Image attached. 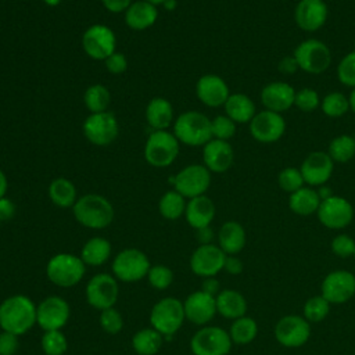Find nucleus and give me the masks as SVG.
<instances>
[{
	"instance_id": "f257e3e1",
	"label": "nucleus",
	"mask_w": 355,
	"mask_h": 355,
	"mask_svg": "<svg viewBox=\"0 0 355 355\" xmlns=\"http://www.w3.org/2000/svg\"><path fill=\"white\" fill-rule=\"evenodd\" d=\"M36 324V305L24 294H14L0 302V329L22 336Z\"/></svg>"
},
{
	"instance_id": "f03ea898",
	"label": "nucleus",
	"mask_w": 355,
	"mask_h": 355,
	"mask_svg": "<svg viewBox=\"0 0 355 355\" xmlns=\"http://www.w3.org/2000/svg\"><path fill=\"white\" fill-rule=\"evenodd\" d=\"M72 212L79 225L94 230L110 226L115 216L110 200L96 193H87L79 197L72 207Z\"/></svg>"
},
{
	"instance_id": "7ed1b4c3",
	"label": "nucleus",
	"mask_w": 355,
	"mask_h": 355,
	"mask_svg": "<svg viewBox=\"0 0 355 355\" xmlns=\"http://www.w3.org/2000/svg\"><path fill=\"white\" fill-rule=\"evenodd\" d=\"M173 135L182 144L205 146L212 139L211 119L200 111H186L175 118Z\"/></svg>"
},
{
	"instance_id": "20e7f679",
	"label": "nucleus",
	"mask_w": 355,
	"mask_h": 355,
	"mask_svg": "<svg viewBox=\"0 0 355 355\" xmlns=\"http://www.w3.org/2000/svg\"><path fill=\"white\" fill-rule=\"evenodd\" d=\"M86 265L80 259V257L60 252L53 255L46 265V276L47 279L62 288H69L76 286L85 276Z\"/></svg>"
},
{
	"instance_id": "39448f33",
	"label": "nucleus",
	"mask_w": 355,
	"mask_h": 355,
	"mask_svg": "<svg viewBox=\"0 0 355 355\" xmlns=\"http://www.w3.org/2000/svg\"><path fill=\"white\" fill-rule=\"evenodd\" d=\"M186 320L183 302L176 297H165L155 302L150 311V323L164 338L173 337Z\"/></svg>"
},
{
	"instance_id": "423d86ee",
	"label": "nucleus",
	"mask_w": 355,
	"mask_h": 355,
	"mask_svg": "<svg viewBox=\"0 0 355 355\" xmlns=\"http://www.w3.org/2000/svg\"><path fill=\"white\" fill-rule=\"evenodd\" d=\"M180 143L173 132L153 130L144 144V159L154 168H166L179 155Z\"/></svg>"
},
{
	"instance_id": "0eeeda50",
	"label": "nucleus",
	"mask_w": 355,
	"mask_h": 355,
	"mask_svg": "<svg viewBox=\"0 0 355 355\" xmlns=\"http://www.w3.org/2000/svg\"><path fill=\"white\" fill-rule=\"evenodd\" d=\"M150 268L148 257L139 248H125L119 251L111 265L115 279L125 283H135L147 277Z\"/></svg>"
},
{
	"instance_id": "6e6552de",
	"label": "nucleus",
	"mask_w": 355,
	"mask_h": 355,
	"mask_svg": "<svg viewBox=\"0 0 355 355\" xmlns=\"http://www.w3.org/2000/svg\"><path fill=\"white\" fill-rule=\"evenodd\" d=\"M232 345L229 331L219 326H201L190 338L193 355H229Z\"/></svg>"
},
{
	"instance_id": "1a4fd4ad",
	"label": "nucleus",
	"mask_w": 355,
	"mask_h": 355,
	"mask_svg": "<svg viewBox=\"0 0 355 355\" xmlns=\"http://www.w3.org/2000/svg\"><path fill=\"white\" fill-rule=\"evenodd\" d=\"M273 336L284 348H300L311 338V323L302 315H284L276 322Z\"/></svg>"
},
{
	"instance_id": "9d476101",
	"label": "nucleus",
	"mask_w": 355,
	"mask_h": 355,
	"mask_svg": "<svg viewBox=\"0 0 355 355\" xmlns=\"http://www.w3.org/2000/svg\"><path fill=\"white\" fill-rule=\"evenodd\" d=\"M171 182L178 193L190 200L205 194L211 184V172L205 165L191 164L180 169Z\"/></svg>"
},
{
	"instance_id": "9b49d317",
	"label": "nucleus",
	"mask_w": 355,
	"mask_h": 355,
	"mask_svg": "<svg viewBox=\"0 0 355 355\" xmlns=\"http://www.w3.org/2000/svg\"><path fill=\"white\" fill-rule=\"evenodd\" d=\"M86 301L90 306L103 311L111 308L118 301L119 286L114 275L97 273L90 277L85 288Z\"/></svg>"
},
{
	"instance_id": "f8f14e48",
	"label": "nucleus",
	"mask_w": 355,
	"mask_h": 355,
	"mask_svg": "<svg viewBox=\"0 0 355 355\" xmlns=\"http://www.w3.org/2000/svg\"><path fill=\"white\" fill-rule=\"evenodd\" d=\"M293 55L302 71L313 75L324 72L331 62V53L329 47L316 39H308L300 43Z\"/></svg>"
},
{
	"instance_id": "ddd939ff",
	"label": "nucleus",
	"mask_w": 355,
	"mask_h": 355,
	"mask_svg": "<svg viewBox=\"0 0 355 355\" xmlns=\"http://www.w3.org/2000/svg\"><path fill=\"white\" fill-rule=\"evenodd\" d=\"M82 47L90 58L104 61L108 55L116 51V36L110 26L94 24L83 32Z\"/></svg>"
},
{
	"instance_id": "4468645a",
	"label": "nucleus",
	"mask_w": 355,
	"mask_h": 355,
	"mask_svg": "<svg viewBox=\"0 0 355 355\" xmlns=\"http://www.w3.org/2000/svg\"><path fill=\"white\" fill-rule=\"evenodd\" d=\"M85 137L94 146L111 144L119 133L116 116L111 111L90 114L82 126Z\"/></svg>"
},
{
	"instance_id": "2eb2a0df",
	"label": "nucleus",
	"mask_w": 355,
	"mask_h": 355,
	"mask_svg": "<svg viewBox=\"0 0 355 355\" xmlns=\"http://www.w3.org/2000/svg\"><path fill=\"white\" fill-rule=\"evenodd\" d=\"M320 294L331 305L348 302L355 295V275L345 269L329 272L322 280Z\"/></svg>"
},
{
	"instance_id": "dca6fc26",
	"label": "nucleus",
	"mask_w": 355,
	"mask_h": 355,
	"mask_svg": "<svg viewBox=\"0 0 355 355\" xmlns=\"http://www.w3.org/2000/svg\"><path fill=\"white\" fill-rule=\"evenodd\" d=\"M69 304L60 295H49L36 305V324L43 331L61 330L69 320Z\"/></svg>"
},
{
	"instance_id": "f3484780",
	"label": "nucleus",
	"mask_w": 355,
	"mask_h": 355,
	"mask_svg": "<svg viewBox=\"0 0 355 355\" xmlns=\"http://www.w3.org/2000/svg\"><path fill=\"white\" fill-rule=\"evenodd\" d=\"M316 215L324 227L340 230L352 222L354 207L347 198L331 196L320 202Z\"/></svg>"
},
{
	"instance_id": "a211bd4d",
	"label": "nucleus",
	"mask_w": 355,
	"mask_h": 355,
	"mask_svg": "<svg viewBox=\"0 0 355 355\" xmlns=\"http://www.w3.org/2000/svg\"><path fill=\"white\" fill-rule=\"evenodd\" d=\"M226 254L218 244H200L191 254L189 265L194 275L205 279L223 270Z\"/></svg>"
},
{
	"instance_id": "6ab92c4d",
	"label": "nucleus",
	"mask_w": 355,
	"mask_h": 355,
	"mask_svg": "<svg viewBox=\"0 0 355 355\" xmlns=\"http://www.w3.org/2000/svg\"><path fill=\"white\" fill-rule=\"evenodd\" d=\"M286 130L284 118L275 111H261L250 122L251 136L261 143L277 141Z\"/></svg>"
},
{
	"instance_id": "aec40b11",
	"label": "nucleus",
	"mask_w": 355,
	"mask_h": 355,
	"mask_svg": "<svg viewBox=\"0 0 355 355\" xmlns=\"http://www.w3.org/2000/svg\"><path fill=\"white\" fill-rule=\"evenodd\" d=\"M183 308L186 319L197 326L208 324L218 313L215 297L202 290L189 294L183 301Z\"/></svg>"
},
{
	"instance_id": "412c9836",
	"label": "nucleus",
	"mask_w": 355,
	"mask_h": 355,
	"mask_svg": "<svg viewBox=\"0 0 355 355\" xmlns=\"http://www.w3.org/2000/svg\"><path fill=\"white\" fill-rule=\"evenodd\" d=\"M334 161L327 153L313 151L301 165V175L304 182L309 186H323L331 176Z\"/></svg>"
},
{
	"instance_id": "4be33fe9",
	"label": "nucleus",
	"mask_w": 355,
	"mask_h": 355,
	"mask_svg": "<svg viewBox=\"0 0 355 355\" xmlns=\"http://www.w3.org/2000/svg\"><path fill=\"white\" fill-rule=\"evenodd\" d=\"M196 94L202 104L211 108H216L225 105L226 100L230 96V92L226 82L220 76L207 73L197 80Z\"/></svg>"
},
{
	"instance_id": "5701e85b",
	"label": "nucleus",
	"mask_w": 355,
	"mask_h": 355,
	"mask_svg": "<svg viewBox=\"0 0 355 355\" xmlns=\"http://www.w3.org/2000/svg\"><path fill=\"white\" fill-rule=\"evenodd\" d=\"M294 19L302 31L315 32L327 19V6L323 0H301L295 7Z\"/></svg>"
},
{
	"instance_id": "b1692460",
	"label": "nucleus",
	"mask_w": 355,
	"mask_h": 355,
	"mask_svg": "<svg viewBox=\"0 0 355 355\" xmlns=\"http://www.w3.org/2000/svg\"><path fill=\"white\" fill-rule=\"evenodd\" d=\"M233 147L226 140L211 139L202 148V161L209 172H226L233 165Z\"/></svg>"
},
{
	"instance_id": "393cba45",
	"label": "nucleus",
	"mask_w": 355,
	"mask_h": 355,
	"mask_svg": "<svg viewBox=\"0 0 355 355\" xmlns=\"http://www.w3.org/2000/svg\"><path fill=\"white\" fill-rule=\"evenodd\" d=\"M295 90L286 82H270L261 92V101L269 111L283 112L294 105Z\"/></svg>"
},
{
	"instance_id": "a878e982",
	"label": "nucleus",
	"mask_w": 355,
	"mask_h": 355,
	"mask_svg": "<svg viewBox=\"0 0 355 355\" xmlns=\"http://www.w3.org/2000/svg\"><path fill=\"white\" fill-rule=\"evenodd\" d=\"M215 214H216V208L214 201L205 194H202V196L190 198L187 201L184 218H186V222L193 229L197 230V229L209 226L215 218Z\"/></svg>"
},
{
	"instance_id": "bb28decb",
	"label": "nucleus",
	"mask_w": 355,
	"mask_h": 355,
	"mask_svg": "<svg viewBox=\"0 0 355 355\" xmlns=\"http://www.w3.org/2000/svg\"><path fill=\"white\" fill-rule=\"evenodd\" d=\"M123 18L132 31H146L157 22L158 8L146 0H137L128 7Z\"/></svg>"
},
{
	"instance_id": "cd10ccee",
	"label": "nucleus",
	"mask_w": 355,
	"mask_h": 355,
	"mask_svg": "<svg viewBox=\"0 0 355 355\" xmlns=\"http://www.w3.org/2000/svg\"><path fill=\"white\" fill-rule=\"evenodd\" d=\"M216 312L230 320L247 315L248 304L245 297L234 288H222L215 297Z\"/></svg>"
},
{
	"instance_id": "c85d7f7f",
	"label": "nucleus",
	"mask_w": 355,
	"mask_h": 355,
	"mask_svg": "<svg viewBox=\"0 0 355 355\" xmlns=\"http://www.w3.org/2000/svg\"><path fill=\"white\" fill-rule=\"evenodd\" d=\"M247 241L245 229L236 220L225 222L218 230V245L226 255H237Z\"/></svg>"
},
{
	"instance_id": "c756f323",
	"label": "nucleus",
	"mask_w": 355,
	"mask_h": 355,
	"mask_svg": "<svg viewBox=\"0 0 355 355\" xmlns=\"http://www.w3.org/2000/svg\"><path fill=\"white\" fill-rule=\"evenodd\" d=\"M146 121L153 130H166L173 122V107L169 100L164 97H154L146 107Z\"/></svg>"
},
{
	"instance_id": "7c9ffc66",
	"label": "nucleus",
	"mask_w": 355,
	"mask_h": 355,
	"mask_svg": "<svg viewBox=\"0 0 355 355\" xmlns=\"http://www.w3.org/2000/svg\"><path fill=\"white\" fill-rule=\"evenodd\" d=\"M111 251V243L104 237L96 236L83 244L79 257L87 266H101L110 259Z\"/></svg>"
},
{
	"instance_id": "2f4dec72",
	"label": "nucleus",
	"mask_w": 355,
	"mask_h": 355,
	"mask_svg": "<svg viewBox=\"0 0 355 355\" xmlns=\"http://www.w3.org/2000/svg\"><path fill=\"white\" fill-rule=\"evenodd\" d=\"M226 115L236 123L251 122L255 116V104L254 101L243 93H233L225 103Z\"/></svg>"
},
{
	"instance_id": "473e14b6",
	"label": "nucleus",
	"mask_w": 355,
	"mask_h": 355,
	"mask_svg": "<svg viewBox=\"0 0 355 355\" xmlns=\"http://www.w3.org/2000/svg\"><path fill=\"white\" fill-rule=\"evenodd\" d=\"M322 200L316 190L311 187H301L290 194L288 207L290 209L301 216H308L318 212Z\"/></svg>"
},
{
	"instance_id": "72a5a7b5",
	"label": "nucleus",
	"mask_w": 355,
	"mask_h": 355,
	"mask_svg": "<svg viewBox=\"0 0 355 355\" xmlns=\"http://www.w3.org/2000/svg\"><path fill=\"white\" fill-rule=\"evenodd\" d=\"M164 336L154 327L137 330L132 337V347L137 355H155L164 344Z\"/></svg>"
},
{
	"instance_id": "f704fd0d",
	"label": "nucleus",
	"mask_w": 355,
	"mask_h": 355,
	"mask_svg": "<svg viewBox=\"0 0 355 355\" xmlns=\"http://www.w3.org/2000/svg\"><path fill=\"white\" fill-rule=\"evenodd\" d=\"M49 197L58 208H72L78 200V193L69 179L55 178L49 184Z\"/></svg>"
},
{
	"instance_id": "c9c22d12",
	"label": "nucleus",
	"mask_w": 355,
	"mask_h": 355,
	"mask_svg": "<svg viewBox=\"0 0 355 355\" xmlns=\"http://www.w3.org/2000/svg\"><path fill=\"white\" fill-rule=\"evenodd\" d=\"M258 323L254 318L244 315L232 320L229 327V336L233 344L236 345H247L251 344L258 336Z\"/></svg>"
},
{
	"instance_id": "e433bc0d",
	"label": "nucleus",
	"mask_w": 355,
	"mask_h": 355,
	"mask_svg": "<svg viewBox=\"0 0 355 355\" xmlns=\"http://www.w3.org/2000/svg\"><path fill=\"white\" fill-rule=\"evenodd\" d=\"M186 204V198L173 189L162 194L158 201V211L162 218L168 220H176L184 215Z\"/></svg>"
},
{
	"instance_id": "4c0bfd02",
	"label": "nucleus",
	"mask_w": 355,
	"mask_h": 355,
	"mask_svg": "<svg viewBox=\"0 0 355 355\" xmlns=\"http://www.w3.org/2000/svg\"><path fill=\"white\" fill-rule=\"evenodd\" d=\"M83 103L90 114L108 111V105L111 103L110 90L101 83H94L86 89L83 94Z\"/></svg>"
},
{
	"instance_id": "58836bf2",
	"label": "nucleus",
	"mask_w": 355,
	"mask_h": 355,
	"mask_svg": "<svg viewBox=\"0 0 355 355\" xmlns=\"http://www.w3.org/2000/svg\"><path fill=\"white\" fill-rule=\"evenodd\" d=\"M330 308L331 304L322 295V294H316L309 297L302 306V316L311 323H320L323 322L329 313H330Z\"/></svg>"
},
{
	"instance_id": "ea45409f",
	"label": "nucleus",
	"mask_w": 355,
	"mask_h": 355,
	"mask_svg": "<svg viewBox=\"0 0 355 355\" xmlns=\"http://www.w3.org/2000/svg\"><path fill=\"white\" fill-rule=\"evenodd\" d=\"M327 154L334 162H348L355 155V137L349 135H340L329 144Z\"/></svg>"
},
{
	"instance_id": "a19ab883",
	"label": "nucleus",
	"mask_w": 355,
	"mask_h": 355,
	"mask_svg": "<svg viewBox=\"0 0 355 355\" xmlns=\"http://www.w3.org/2000/svg\"><path fill=\"white\" fill-rule=\"evenodd\" d=\"M44 355H64L68 349V340L61 330L44 331L40 340Z\"/></svg>"
},
{
	"instance_id": "79ce46f5",
	"label": "nucleus",
	"mask_w": 355,
	"mask_h": 355,
	"mask_svg": "<svg viewBox=\"0 0 355 355\" xmlns=\"http://www.w3.org/2000/svg\"><path fill=\"white\" fill-rule=\"evenodd\" d=\"M322 110L327 116L338 118L349 110V101L343 93L331 92L322 100Z\"/></svg>"
},
{
	"instance_id": "37998d69",
	"label": "nucleus",
	"mask_w": 355,
	"mask_h": 355,
	"mask_svg": "<svg viewBox=\"0 0 355 355\" xmlns=\"http://www.w3.org/2000/svg\"><path fill=\"white\" fill-rule=\"evenodd\" d=\"M147 280L155 290H166L173 282V272L171 268L162 263L151 265L147 273Z\"/></svg>"
},
{
	"instance_id": "c03bdc74",
	"label": "nucleus",
	"mask_w": 355,
	"mask_h": 355,
	"mask_svg": "<svg viewBox=\"0 0 355 355\" xmlns=\"http://www.w3.org/2000/svg\"><path fill=\"white\" fill-rule=\"evenodd\" d=\"M277 183L280 186L282 190L287 191V193H294L298 189L304 187V178L301 175V171L297 168H284L277 178Z\"/></svg>"
},
{
	"instance_id": "a18cd8bd",
	"label": "nucleus",
	"mask_w": 355,
	"mask_h": 355,
	"mask_svg": "<svg viewBox=\"0 0 355 355\" xmlns=\"http://www.w3.org/2000/svg\"><path fill=\"white\" fill-rule=\"evenodd\" d=\"M98 322H100V327L105 333L112 334V336L118 334L123 327V318L114 306L100 311Z\"/></svg>"
},
{
	"instance_id": "49530a36",
	"label": "nucleus",
	"mask_w": 355,
	"mask_h": 355,
	"mask_svg": "<svg viewBox=\"0 0 355 355\" xmlns=\"http://www.w3.org/2000/svg\"><path fill=\"white\" fill-rule=\"evenodd\" d=\"M211 130L212 139L227 141L236 133V122L227 115H216L214 119H211Z\"/></svg>"
},
{
	"instance_id": "de8ad7c7",
	"label": "nucleus",
	"mask_w": 355,
	"mask_h": 355,
	"mask_svg": "<svg viewBox=\"0 0 355 355\" xmlns=\"http://www.w3.org/2000/svg\"><path fill=\"white\" fill-rule=\"evenodd\" d=\"M330 250L338 258L345 259V258L354 257L355 240L345 233H340L336 237H333V240L330 243Z\"/></svg>"
},
{
	"instance_id": "09e8293b",
	"label": "nucleus",
	"mask_w": 355,
	"mask_h": 355,
	"mask_svg": "<svg viewBox=\"0 0 355 355\" xmlns=\"http://www.w3.org/2000/svg\"><path fill=\"white\" fill-rule=\"evenodd\" d=\"M337 76L341 83L355 87V51L348 53L337 67Z\"/></svg>"
},
{
	"instance_id": "8fccbe9b",
	"label": "nucleus",
	"mask_w": 355,
	"mask_h": 355,
	"mask_svg": "<svg viewBox=\"0 0 355 355\" xmlns=\"http://www.w3.org/2000/svg\"><path fill=\"white\" fill-rule=\"evenodd\" d=\"M319 104H320L319 94L313 89L305 87V89H301L300 92H295L294 105H297V108H300L301 111H305V112L313 111L319 107Z\"/></svg>"
},
{
	"instance_id": "3c124183",
	"label": "nucleus",
	"mask_w": 355,
	"mask_h": 355,
	"mask_svg": "<svg viewBox=\"0 0 355 355\" xmlns=\"http://www.w3.org/2000/svg\"><path fill=\"white\" fill-rule=\"evenodd\" d=\"M104 64L108 72L112 75H121L128 69V58L123 53L119 51H114L111 55H108L104 60Z\"/></svg>"
},
{
	"instance_id": "603ef678",
	"label": "nucleus",
	"mask_w": 355,
	"mask_h": 355,
	"mask_svg": "<svg viewBox=\"0 0 355 355\" xmlns=\"http://www.w3.org/2000/svg\"><path fill=\"white\" fill-rule=\"evenodd\" d=\"M18 347V336L3 330L0 331V355H15Z\"/></svg>"
},
{
	"instance_id": "864d4df0",
	"label": "nucleus",
	"mask_w": 355,
	"mask_h": 355,
	"mask_svg": "<svg viewBox=\"0 0 355 355\" xmlns=\"http://www.w3.org/2000/svg\"><path fill=\"white\" fill-rule=\"evenodd\" d=\"M223 270L226 273H229V275L237 276V275H240L244 270V263H243V261L237 255H226Z\"/></svg>"
},
{
	"instance_id": "5fc2aeb1",
	"label": "nucleus",
	"mask_w": 355,
	"mask_h": 355,
	"mask_svg": "<svg viewBox=\"0 0 355 355\" xmlns=\"http://www.w3.org/2000/svg\"><path fill=\"white\" fill-rule=\"evenodd\" d=\"M15 204L12 202V200H10L8 197H1L0 198V222H8L14 218L15 215Z\"/></svg>"
},
{
	"instance_id": "6e6d98bb",
	"label": "nucleus",
	"mask_w": 355,
	"mask_h": 355,
	"mask_svg": "<svg viewBox=\"0 0 355 355\" xmlns=\"http://www.w3.org/2000/svg\"><path fill=\"white\" fill-rule=\"evenodd\" d=\"M101 3L104 8L108 10L110 12L119 14V12H125L128 7L133 3V0H101Z\"/></svg>"
},
{
	"instance_id": "4d7b16f0",
	"label": "nucleus",
	"mask_w": 355,
	"mask_h": 355,
	"mask_svg": "<svg viewBox=\"0 0 355 355\" xmlns=\"http://www.w3.org/2000/svg\"><path fill=\"white\" fill-rule=\"evenodd\" d=\"M277 68H279V71H280L282 73H284V75H293V73H295V71H297L300 67H298V62H297V60H295L294 55H286V57H283V58L280 60Z\"/></svg>"
},
{
	"instance_id": "13d9d810",
	"label": "nucleus",
	"mask_w": 355,
	"mask_h": 355,
	"mask_svg": "<svg viewBox=\"0 0 355 355\" xmlns=\"http://www.w3.org/2000/svg\"><path fill=\"white\" fill-rule=\"evenodd\" d=\"M201 290L205 291V293H208V294H211V295H214V297H216L218 293H219L222 288H220L219 280L214 276V277H205V279H202Z\"/></svg>"
},
{
	"instance_id": "bf43d9fd",
	"label": "nucleus",
	"mask_w": 355,
	"mask_h": 355,
	"mask_svg": "<svg viewBox=\"0 0 355 355\" xmlns=\"http://www.w3.org/2000/svg\"><path fill=\"white\" fill-rule=\"evenodd\" d=\"M215 234L211 226H205L201 229H197V240L200 244H212Z\"/></svg>"
},
{
	"instance_id": "052dcab7",
	"label": "nucleus",
	"mask_w": 355,
	"mask_h": 355,
	"mask_svg": "<svg viewBox=\"0 0 355 355\" xmlns=\"http://www.w3.org/2000/svg\"><path fill=\"white\" fill-rule=\"evenodd\" d=\"M7 189H8V180H7V176H6V173L0 169V198L6 196Z\"/></svg>"
},
{
	"instance_id": "680f3d73",
	"label": "nucleus",
	"mask_w": 355,
	"mask_h": 355,
	"mask_svg": "<svg viewBox=\"0 0 355 355\" xmlns=\"http://www.w3.org/2000/svg\"><path fill=\"white\" fill-rule=\"evenodd\" d=\"M318 194H319V197H320V200H322V201H323V200H326V198H329V197H331V196H334V194H333V191H331V189H330V187H326L324 184L319 189Z\"/></svg>"
},
{
	"instance_id": "e2e57ef3",
	"label": "nucleus",
	"mask_w": 355,
	"mask_h": 355,
	"mask_svg": "<svg viewBox=\"0 0 355 355\" xmlns=\"http://www.w3.org/2000/svg\"><path fill=\"white\" fill-rule=\"evenodd\" d=\"M162 6L165 7V10L172 11V10H175V8H176L178 3H176V0H165V1L162 3Z\"/></svg>"
},
{
	"instance_id": "0e129e2a",
	"label": "nucleus",
	"mask_w": 355,
	"mask_h": 355,
	"mask_svg": "<svg viewBox=\"0 0 355 355\" xmlns=\"http://www.w3.org/2000/svg\"><path fill=\"white\" fill-rule=\"evenodd\" d=\"M348 101H349V108H351L352 112L355 114V87H354V90H352V93H351Z\"/></svg>"
},
{
	"instance_id": "69168bd1",
	"label": "nucleus",
	"mask_w": 355,
	"mask_h": 355,
	"mask_svg": "<svg viewBox=\"0 0 355 355\" xmlns=\"http://www.w3.org/2000/svg\"><path fill=\"white\" fill-rule=\"evenodd\" d=\"M43 1H44V4H47L50 7H55L61 3V0H43Z\"/></svg>"
},
{
	"instance_id": "338daca9",
	"label": "nucleus",
	"mask_w": 355,
	"mask_h": 355,
	"mask_svg": "<svg viewBox=\"0 0 355 355\" xmlns=\"http://www.w3.org/2000/svg\"><path fill=\"white\" fill-rule=\"evenodd\" d=\"M146 1H148V3H151V4H154V6H159V4H162L165 0H146Z\"/></svg>"
},
{
	"instance_id": "774afa93",
	"label": "nucleus",
	"mask_w": 355,
	"mask_h": 355,
	"mask_svg": "<svg viewBox=\"0 0 355 355\" xmlns=\"http://www.w3.org/2000/svg\"><path fill=\"white\" fill-rule=\"evenodd\" d=\"M354 258H355V252H354Z\"/></svg>"
}]
</instances>
